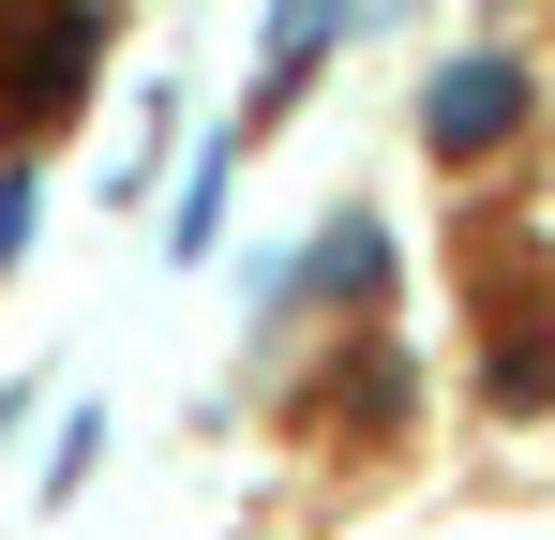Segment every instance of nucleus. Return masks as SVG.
Listing matches in <instances>:
<instances>
[{
	"mask_svg": "<svg viewBox=\"0 0 555 540\" xmlns=\"http://www.w3.org/2000/svg\"><path fill=\"white\" fill-rule=\"evenodd\" d=\"M91 0H0V136H30V120H61L76 90H91Z\"/></svg>",
	"mask_w": 555,
	"mask_h": 540,
	"instance_id": "1",
	"label": "nucleus"
},
{
	"mask_svg": "<svg viewBox=\"0 0 555 540\" xmlns=\"http://www.w3.org/2000/svg\"><path fill=\"white\" fill-rule=\"evenodd\" d=\"M511 120H526V76H511V61H451V76L421 90V151H436V166L511 151Z\"/></svg>",
	"mask_w": 555,
	"mask_h": 540,
	"instance_id": "2",
	"label": "nucleus"
},
{
	"mask_svg": "<svg viewBox=\"0 0 555 540\" xmlns=\"http://www.w3.org/2000/svg\"><path fill=\"white\" fill-rule=\"evenodd\" d=\"M91 450H105V421L76 406V421H61V450H46V496H76V480H91Z\"/></svg>",
	"mask_w": 555,
	"mask_h": 540,
	"instance_id": "3",
	"label": "nucleus"
},
{
	"mask_svg": "<svg viewBox=\"0 0 555 540\" xmlns=\"http://www.w3.org/2000/svg\"><path fill=\"white\" fill-rule=\"evenodd\" d=\"M15 241H30V180H0V256H15Z\"/></svg>",
	"mask_w": 555,
	"mask_h": 540,
	"instance_id": "4",
	"label": "nucleus"
}]
</instances>
